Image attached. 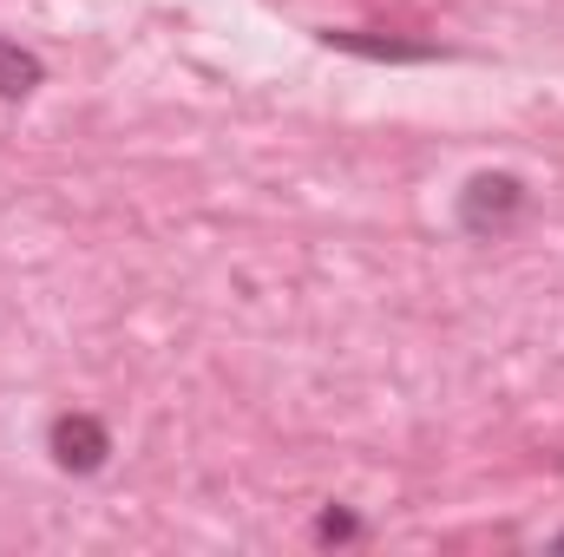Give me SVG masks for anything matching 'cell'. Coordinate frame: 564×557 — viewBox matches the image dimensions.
I'll list each match as a JSON object with an SVG mask.
<instances>
[{"instance_id":"1","label":"cell","mask_w":564,"mask_h":557,"mask_svg":"<svg viewBox=\"0 0 564 557\" xmlns=\"http://www.w3.org/2000/svg\"><path fill=\"white\" fill-rule=\"evenodd\" d=\"M525 204H532L525 177H512V171H479V177L459 190V230L479 237V243H499V237L519 230Z\"/></svg>"},{"instance_id":"2","label":"cell","mask_w":564,"mask_h":557,"mask_svg":"<svg viewBox=\"0 0 564 557\" xmlns=\"http://www.w3.org/2000/svg\"><path fill=\"white\" fill-rule=\"evenodd\" d=\"M46 446H53L59 472H99L106 452H112V433H106V419H93V414H59L46 426Z\"/></svg>"},{"instance_id":"3","label":"cell","mask_w":564,"mask_h":557,"mask_svg":"<svg viewBox=\"0 0 564 557\" xmlns=\"http://www.w3.org/2000/svg\"><path fill=\"white\" fill-rule=\"evenodd\" d=\"M46 79V66L26 53V46H13V40H0V99H26L33 86Z\"/></svg>"},{"instance_id":"4","label":"cell","mask_w":564,"mask_h":557,"mask_svg":"<svg viewBox=\"0 0 564 557\" xmlns=\"http://www.w3.org/2000/svg\"><path fill=\"white\" fill-rule=\"evenodd\" d=\"M315 538H322V545H348V538H361V525H355L348 512H322V525H315Z\"/></svg>"},{"instance_id":"5","label":"cell","mask_w":564,"mask_h":557,"mask_svg":"<svg viewBox=\"0 0 564 557\" xmlns=\"http://www.w3.org/2000/svg\"><path fill=\"white\" fill-rule=\"evenodd\" d=\"M558 551H564V532H558Z\"/></svg>"}]
</instances>
